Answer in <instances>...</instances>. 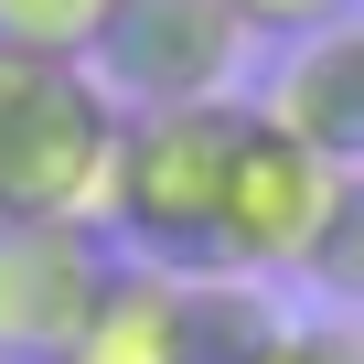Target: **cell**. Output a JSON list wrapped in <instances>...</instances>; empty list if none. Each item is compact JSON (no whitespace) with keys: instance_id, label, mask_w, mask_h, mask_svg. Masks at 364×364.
Returning <instances> with one entry per match:
<instances>
[{"instance_id":"cell-1","label":"cell","mask_w":364,"mask_h":364,"mask_svg":"<svg viewBox=\"0 0 364 364\" xmlns=\"http://www.w3.org/2000/svg\"><path fill=\"white\" fill-rule=\"evenodd\" d=\"M247 107H161V118H118V161H107V215L97 236H118L139 268H215V215H225V171H236Z\"/></svg>"},{"instance_id":"cell-2","label":"cell","mask_w":364,"mask_h":364,"mask_svg":"<svg viewBox=\"0 0 364 364\" xmlns=\"http://www.w3.org/2000/svg\"><path fill=\"white\" fill-rule=\"evenodd\" d=\"M107 161L118 107L97 97V75L0 43V225H97Z\"/></svg>"},{"instance_id":"cell-3","label":"cell","mask_w":364,"mask_h":364,"mask_svg":"<svg viewBox=\"0 0 364 364\" xmlns=\"http://www.w3.org/2000/svg\"><path fill=\"white\" fill-rule=\"evenodd\" d=\"M343 193H353V171H332L321 150L279 139V129L247 107V139H236V171H225V215H215V268H236V279L321 268Z\"/></svg>"},{"instance_id":"cell-4","label":"cell","mask_w":364,"mask_h":364,"mask_svg":"<svg viewBox=\"0 0 364 364\" xmlns=\"http://www.w3.org/2000/svg\"><path fill=\"white\" fill-rule=\"evenodd\" d=\"M247 22L225 0H118V22L97 33L86 75L118 118H161V107H215L236 97V65H247Z\"/></svg>"},{"instance_id":"cell-5","label":"cell","mask_w":364,"mask_h":364,"mask_svg":"<svg viewBox=\"0 0 364 364\" xmlns=\"http://www.w3.org/2000/svg\"><path fill=\"white\" fill-rule=\"evenodd\" d=\"M107 268L97 225H0V364H65Z\"/></svg>"},{"instance_id":"cell-6","label":"cell","mask_w":364,"mask_h":364,"mask_svg":"<svg viewBox=\"0 0 364 364\" xmlns=\"http://www.w3.org/2000/svg\"><path fill=\"white\" fill-rule=\"evenodd\" d=\"M257 118L300 150H321L332 171H364V22H321L300 43H279Z\"/></svg>"},{"instance_id":"cell-7","label":"cell","mask_w":364,"mask_h":364,"mask_svg":"<svg viewBox=\"0 0 364 364\" xmlns=\"http://www.w3.org/2000/svg\"><path fill=\"white\" fill-rule=\"evenodd\" d=\"M65 364H193V343H182V268H107L86 332Z\"/></svg>"},{"instance_id":"cell-8","label":"cell","mask_w":364,"mask_h":364,"mask_svg":"<svg viewBox=\"0 0 364 364\" xmlns=\"http://www.w3.org/2000/svg\"><path fill=\"white\" fill-rule=\"evenodd\" d=\"M107 22H118V0H0V43L43 65H86Z\"/></svg>"},{"instance_id":"cell-9","label":"cell","mask_w":364,"mask_h":364,"mask_svg":"<svg viewBox=\"0 0 364 364\" xmlns=\"http://www.w3.org/2000/svg\"><path fill=\"white\" fill-rule=\"evenodd\" d=\"M247 364H364V332L353 321H279Z\"/></svg>"},{"instance_id":"cell-10","label":"cell","mask_w":364,"mask_h":364,"mask_svg":"<svg viewBox=\"0 0 364 364\" xmlns=\"http://www.w3.org/2000/svg\"><path fill=\"white\" fill-rule=\"evenodd\" d=\"M225 11L257 33V43H300V33H321V22H343V0H225Z\"/></svg>"},{"instance_id":"cell-11","label":"cell","mask_w":364,"mask_h":364,"mask_svg":"<svg viewBox=\"0 0 364 364\" xmlns=\"http://www.w3.org/2000/svg\"><path fill=\"white\" fill-rule=\"evenodd\" d=\"M321 279L364 289V171H353V193H343V215H332V247H321Z\"/></svg>"}]
</instances>
